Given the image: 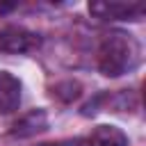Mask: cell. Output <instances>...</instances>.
I'll use <instances>...</instances> for the list:
<instances>
[{
  "label": "cell",
  "instance_id": "3",
  "mask_svg": "<svg viewBox=\"0 0 146 146\" xmlns=\"http://www.w3.org/2000/svg\"><path fill=\"white\" fill-rule=\"evenodd\" d=\"M39 36L25 27H5L0 30V52H30L39 48Z\"/></svg>",
  "mask_w": 146,
  "mask_h": 146
},
{
  "label": "cell",
  "instance_id": "5",
  "mask_svg": "<svg viewBox=\"0 0 146 146\" xmlns=\"http://www.w3.org/2000/svg\"><path fill=\"white\" fill-rule=\"evenodd\" d=\"M21 103V82L7 73L0 71V114H9Z\"/></svg>",
  "mask_w": 146,
  "mask_h": 146
},
{
  "label": "cell",
  "instance_id": "8",
  "mask_svg": "<svg viewBox=\"0 0 146 146\" xmlns=\"http://www.w3.org/2000/svg\"><path fill=\"white\" fill-rule=\"evenodd\" d=\"M41 146H68V144H41Z\"/></svg>",
  "mask_w": 146,
  "mask_h": 146
},
{
  "label": "cell",
  "instance_id": "2",
  "mask_svg": "<svg viewBox=\"0 0 146 146\" xmlns=\"http://www.w3.org/2000/svg\"><path fill=\"white\" fill-rule=\"evenodd\" d=\"M89 11L103 21H139L144 16V2H119L98 0L89 5Z\"/></svg>",
  "mask_w": 146,
  "mask_h": 146
},
{
  "label": "cell",
  "instance_id": "1",
  "mask_svg": "<svg viewBox=\"0 0 146 146\" xmlns=\"http://www.w3.org/2000/svg\"><path fill=\"white\" fill-rule=\"evenodd\" d=\"M139 62V43L125 32H110L98 48V68L107 78H119Z\"/></svg>",
  "mask_w": 146,
  "mask_h": 146
},
{
  "label": "cell",
  "instance_id": "7",
  "mask_svg": "<svg viewBox=\"0 0 146 146\" xmlns=\"http://www.w3.org/2000/svg\"><path fill=\"white\" fill-rule=\"evenodd\" d=\"M16 5H0V14H5V11H9V9H14Z\"/></svg>",
  "mask_w": 146,
  "mask_h": 146
},
{
  "label": "cell",
  "instance_id": "6",
  "mask_svg": "<svg viewBox=\"0 0 146 146\" xmlns=\"http://www.w3.org/2000/svg\"><path fill=\"white\" fill-rule=\"evenodd\" d=\"M46 125H48L46 112H43V110H34V112L25 114L21 121H16V125H14L11 132H14L16 137H30V135H34V132L46 130Z\"/></svg>",
  "mask_w": 146,
  "mask_h": 146
},
{
  "label": "cell",
  "instance_id": "4",
  "mask_svg": "<svg viewBox=\"0 0 146 146\" xmlns=\"http://www.w3.org/2000/svg\"><path fill=\"white\" fill-rule=\"evenodd\" d=\"M82 146H128V137L114 125H98L82 139Z\"/></svg>",
  "mask_w": 146,
  "mask_h": 146
}]
</instances>
